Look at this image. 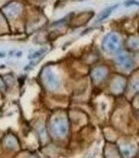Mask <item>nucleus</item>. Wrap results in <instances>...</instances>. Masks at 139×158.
<instances>
[{
    "instance_id": "f257e3e1",
    "label": "nucleus",
    "mask_w": 139,
    "mask_h": 158,
    "mask_svg": "<svg viewBox=\"0 0 139 158\" xmlns=\"http://www.w3.org/2000/svg\"><path fill=\"white\" fill-rule=\"evenodd\" d=\"M102 46L107 52H111V53L117 52L121 47L120 37L117 34L111 33V34H108L104 37V39L102 41Z\"/></svg>"
},
{
    "instance_id": "f03ea898",
    "label": "nucleus",
    "mask_w": 139,
    "mask_h": 158,
    "mask_svg": "<svg viewBox=\"0 0 139 158\" xmlns=\"http://www.w3.org/2000/svg\"><path fill=\"white\" fill-rule=\"evenodd\" d=\"M51 133L54 136L62 138L67 133V123L63 117H55L51 123Z\"/></svg>"
},
{
    "instance_id": "7ed1b4c3",
    "label": "nucleus",
    "mask_w": 139,
    "mask_h": 158,
    "mask_svg": "<svg viewBox=\"0 0 139 158\" xmlns=\"http://www.w3.org/2000/svg\"><path fill=\"white\" fill-rule=\"evenodd\" d=\"M44 82H45L46 86L51 90L57 89L59 86V81L51 69H47L44 73Z\"/></svg>"
},
{
    "instance_id": "20e7f679",
    "label": "nucleus",
    "mask_w": 139,
    "mask_h": 158,
    "mask_svg": "<svg viewBox=\"0 0 139 158\" xmlns=\"http://www.w3.org/2000/svg\"><path fill=\"white\" fill-rule=\"evenodd\" d=\"M118 64L125 69H130L133 66V59L129 54H120L118 56Z\"/></svg>"
},
{
    "instance_id": "39448f33",
    "label": "nucleus",
    "mask_w": 139,
    "mask_h": 158,
    "mask_svg": "<svg viewBox=\"0 0 139 158\" xmlns=\"http://www.w3.org/2000/svg\"><path fill=\"white\" fill-rule=\"evenodd\" d=\"M4 11L6 15L9 16V18H12V16H15L21 11V6L18 3H11V4L6 6V8H4Z\"/></svg>"
},
{
    "instance_id": "423d86ee",
    "label": "nucleus",
    "mask_w": 139,
    "mask_h": 158,
    "mask_svg": "<svg viewBox=\"0 0 139 158\" xmlns=\"http://www.w3.org/2000/svg\"><path fill=\"white\" fill-rule=\"evenodd\" d=\"M117 6H118V5L110 6V7H106L103 11H101V13H100L99 16H98V19H97V22H101V21H103V19H106L107 18V16L110 15L111 13L115 10V9L117 8Z\"/></svg>"
},
{
    "instance_id": "0eeeda50",
    "label": "nucleus",
    "mask_w": 139,
    "mask_h": 158,
    "mask_svg": "<svg viewBox=\"0 0 139 158\" xmlns=\"http://www.w3.org/2000/svg\"><path fill=\"white\" fill-rule=\"evenodd\" d=\"M106 69L102 68H97L92 72V78L95 81H100L106 76Z\"/></svg>"
},
{
    "instance_id": "6e6552de",
    "label": "nucleus",
    "mask_w": 139,
    "mask_h": 158,
    "mask_svg": "<svg viewBox=\"0 0 139 158\" xmlns=\"http://www.w3.org/2000/svg\"><path fill=\"white\" fill-rule=\"evenodd\" d=\"M123 87H124V83L123 81L118 79L116 82L114 83L113 85V90L115 91V92H121L122 90H123Z\"/></svg>"
},
{
    "instance_id": "1a4fd4ad",
    "label": "nucleus",
    "mask_w": 139,
    "mask_h": 158,
    "mask_svg": "<svg viewBox=\"0 0 139 158\" xmlns=\"http://www.w3.org/2000/svg\"><path fill=\"white\" fill-rule=\"evenodd\" d=\"M122 153H123V155L126 156V157L131 156L132 154H133V148H132L131 146H129V145L122 147Z\"/></svg>"
},
{
    "instance_id": "9d476101",
    "label": "nucleus",
    "mask_w": 139,
    "mask_h": 158,
    "mask_svg": "<svg viewBox=\"0 0 139 158\" xmlns=\"http://www.w3.org/2000/svg\"><path fill=\"white\" fill-rule=\"evenodd\" d=\"M6 145H7L8 147H11V148H13V147H15V145H16V141L13 139V138H7L6 139Z\"/></svg>"
},
{
    "instance_id": "9b49d317",
    "label": "nucleus",
    "mask_w": 139,
    "mask_h": 158,
    "mask_svg": "<svg viewBox=\"0 0 139 158\" xmlns=\"http://www.w3.org/2000/svg\"><path fill=\"white\" fill-rule=\"evenodd\" d=\"M42 52H43V50H41V51H39V52L34 53L32 56H29V58H35V57H37V56H40V54H41Z\"/></svg>"
}]
</instances>
